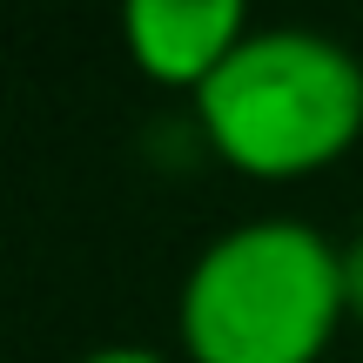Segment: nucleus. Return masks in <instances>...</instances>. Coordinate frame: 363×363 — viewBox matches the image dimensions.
<instances>
[{
  "instance_id": "obj_1",
  "label": "nucleus",
  "mask_w": 363,
  "mask_h": 363,
  "mask_svg": "<svg viewBox=\"0 0 363 363\" xmlns=\"http://www.w3.org/2000/svg\"><path fill=\"white\" fill-rule=\"evenodd\" d=\"M343 316V242L303 216L229 222L195 249L175 289L189 363H316Z\"/></svg>"
},
{
  "instance_id": "obj_2",
  "label": "nucleus",
  "mask_w": 363,
  "mask_h": 363,
  "mask_svg": "<svg viewBox=\"0 0 363 363\" xmlns=\"http://www.w3.org/2000/svg\"><path fill=\"white\" fill-rule=\"evenodd\" d=\"M195 121L229 169L303 182L363 135V54L323 27H249L195 88Z\"/></svg>"
},
{
  "instance_id": "obj_3",
  "label": "nucleus",
  "mask_w": 363,
  "mask_h": 363,
  "mask_svg": "<svg viewBox=\"0 0 363 363\" xmlns=\"http://www.w3.org/2000/svg\"><path fill=\"white\" fill-rule=\"evenodd\" d=\"M242 0H128L121 7V48L162 88H202L249 34Z\"/></svg>"
},
{
  "instance_id": "obj_4",
  "label": "nucleus",
  "mask_w": 363,
  "mask_h": 363,
  "mask_svg": "<svg viewBox=\"0 0 363 363\" xmlns=\"http://www.w3.org/2000/svg\"><path fill=\"white\" fill-rule=\"evenodd\" d=\"M74 363H175V357L155 350V343H94V350H81Z\"/></svg>"
},
{
  "instance_id": "obj_5",
  "label": "nucleus",
  "mask_w": 363,
  "mask_h": 363,
  "mask_svg": "<svg viewBox=\"0 0 363 363\" xmlns=\"http://www.w3.org/2000/svg\"><path fill=\"white\" fill-rule=\"evenodd\" d=\"M343 296H350V316L363 323V229L343 242Z\"/></svg>"
}]
</instances>
